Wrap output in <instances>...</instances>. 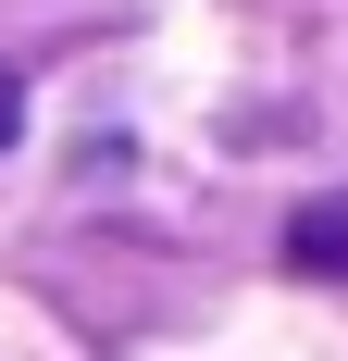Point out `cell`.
I'll return each instance as SVG.
<instances>
[{
    "mask_svg": "<svg viewBox=\"0 0 348 361\" xmlns=\"http://www.w3.org/2000/svg\"><path fill=\"white\" fill-rule=\"evenodd\" d=\"M286 262H299V274H323V287H348V187H323V200H299V212H286Z\"/></svg>",
    "mask_w": 348,
    "mask_h": 361,
    "instance_id": "cell-1",
    "label": "cell"
},
{
    "mask_svg": "<svg viewBox=\"0 0 348 361\" xmlns=\"http://www.w3.org/2000/svg\"><path fill=\"white\" fill-rule=\"evenodd\" d=\"M25 137V87H13V75H0V149Z\"/></svg>",
    "mask_w": 348,
    "mask_h": 361,
    "instance_id": "cell-2",
    "label": "cell"
}]
</instances>
